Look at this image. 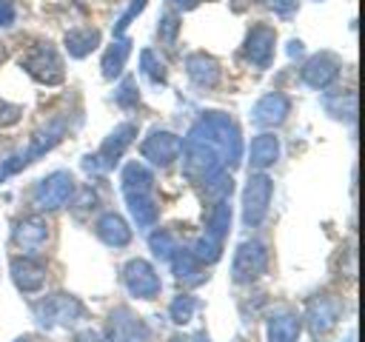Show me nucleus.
Returning a JSON list of instances; mask_svg holds the SVG:
<instances>
[{
	"label": "nucleus",
	"instance_id": "4be33fe9",
	"mask_svg": "<svg viewBox=\"0 0 365 342\" xmlns=\"http://www.w3.org/2000/svg\"><path fill=\"white\" fill-rule=\"evenodd\" d=\"M171 262V271H174V279L180 282V285H188V288H194V285H202L205 279H208V274H205V265L191 254V251H182V248H177V254L168 259Z\"/></svg>",
	"mask_w": 365,
	"mask_h": 342
},
{
	"label": "nucleus",
	"instance_id": "cd10ccee",
	"mask_svg": "<svg viewBox=\"0 0 365 342\" xmlns=\"http://www.w3.org/2000/svg\"><path fill=\"white\" fill-rule=\"evenodd\" d=\"M322 105H325V111L334 117V120H354V114H356V94L354 91H334V94H325L322 97Z\"/></svg>",
	"mask_w": 365,
	"mask_h": 342
},
{
	"label": "nucleus",
	"instance_id": "6e6552de",
	"mask_svg": "<svg viewBox=\"0 0 365 342\" xmlns=\"http://www.w3.org/2000/svg\"><path fill=\"white\" fill-rule=\"evenodd\" d=\"M342 311H345V305H342L334 294H317V296H311L308 305H305L308 331H311L314 336H322V333L334 331L336 322L342 319Z\"/></svg>",
	"mask_w": 365,
	"mask_h": 342
},
{
	"label": "nucleus",
	"instance_id": "dca6fc26",
	"mask_svg": "<svg viewBox=\"0 0 365 342\" xmlns=\"http://www.w3.org/2000/svg\"><path fill=\"white\" fill-rule=\"evenodd\" d=\"M134 137H137V123H120V125H114L111 131H108V137L103 140V145H100V151L94 154L97 157V162L103 165V171H108L123 154H125V148L134 142Z\"/></svg>",
	"mask_w": 365,
	"mask_h": 342
},
{
	"label": "nucleus",
	"instance_id": "de8ad7c7",
	"mask_svg": "<svg viewBox=\"0 0 365 342\" xmlns=\"http://www.w3.org/2000/svg\"><path fill=\"white\" fill-rule=\"evenodd\" d=\"M3 180H6V174H3V168H0V182H3Z\"/></svg>",
	"mask_w": 365,
	"mask_h": 342
},
{
	"label": "nucleus",
	"instance_id": "09e8293b",
	"mask_svg": "<svg viewBox=\"0 0 365 342\" xmlns=\"http://www.w3.org/2000/svg\"><path fill=\"white\" fill-rule=\"evenodd\" d=\"M317 3H319V0H317Z\"/></svg>",
	"mask_w": 365,
	"mask_h": 342
},
{
	"label": "nucleus",
	"instance_id": "6ab92c4d",
	"mask_svg": "<svg viewBox=\"0 0 365 342\" xmlns=\"http://www.w3.org/2000/svg\"><path fill=\"white\" fill-rule=\"evenodd\" d=\"M302 316L294 311H274L265 319V342H299Z\"/></svg>",
	"mask_w": 365,
	"mask_h": 342
},
{
	"label": "nucleus",
	"instance_id": "72a5a7b5",
	"mask_svg": "<svg viewBox=\"0 0 365 342\" xmlns=\"http://www.w3.org/2000/svg\"><path fill=\"white\" fill-rule=\"evenodd\" d=\"M191 254L202 262V265H214L220 256H222V242H217V239H211V237H197L194 239V245H191Z\"/></svg>",
	"mask_w": 365,
	"mask_h": 342
},
{
	"label": "nucleus",
	"instance_id": "e433bc0d",
	"mask_svg": "<svg viewBox=\"0 0 365 342\" xmlns=\"http://www.w3.org/2000/svg\"><path fill=\"white\" fill-rule=\"evenodd\" d=\"M145 3H148V0H131V3H128V9L123 11V17H120L117 26H114V37H123V34H125V28L131 26V20H134L137 14H143Z\"/></svg>",
	"mask_w": 365,
	"mask_h": 342
},
{
	"label": "nucleus",
	"instance_id": "a19ab883",
	"mask_svg": "<svg viewBox=\"0 0 365 342\" xmlns=\"http://www.w3.org/2000/svg\"><path fill=\"white\" fill-rule=\"evenodd\" d=\"M71 342H108L100 331H94V328H83V331H77L74 333V339Z\"/></svg>",
	"mask_w": 365,
	"mask_h": 342
},
{
	"label": "nucleus",
	"instance_id": "39448f33",
	"mask_svg": "<svg viewBox=\"0 0 365 342\" xmlns=\"http://www.w3.org/2000/svg\"><path fill=\"white\" fill-rule=\"evenodd\" d=\"M268 271V248L259 239H245L237 245L234 259H231V279L237 285H248L259 279Z\"/></svg>",
	"mask_w": 365,
	"mask_h": 342
},
{
	"label": "nucleus",
	"instance_id": "7c9ffc66",
	"mask_svg": "<svg viewBox=\"0 0 365 342\" xmlns=\"http://www.w3.org/2000/svg\"><path fill=\"white\" fill-rule=\"evenodd\" d=\"M148 248H151V254L160 259V262H168L174 254H177V239H174V234L171 231H165V228H157V231H151L148 234Z\"/></svg>",
	"mask_w": 365,
	"mask_h": 342
},
{
	"label": "nucleus",
	"instance_id": "7ed1b4c3",
	"mask_svg": "<svg viewBox=\"0 0 365 342\" xmlns=\"http://www.w3.org/2000/svg\"><path fill=\"white\" fill-rule=\"evenodd\" d=\"M180 154H182V177L194 185H200L202 180H208L214 171L222 168V157L214 145H208L205 140H197V137H185L182 145H180Z\"/></svg>",
	"mask_w": 365,
	"mask_h": 342
},
{
	"label": "nucleus",
	"instance_id": "58836bf2",
	"mask_svg": "<svg viewBox=\"0 0 365 342\" xmlns=\"http://www.w3.org/2000/svg\"><path fill=\"white\" fill-rule=\"evenodd\" d=\"M97 208V194L91 188H83L77 202H74V214H86V211H94Z\"/></svg>",
	"mask_w": 365,
	"mask_h": 342
},
{
	"label": "nucleus",
	"instance_id": "37998d69",
	"mask_svg": "<svg viewBox=\"0 0 365 342\" xmlns=\"http://www.w3.org/2000/svg\"><path fill=\"white\" fill-rule=\"evenodd\" d=\"M174 9H180V11H188V9H194L200 0H168Z\"/></svg>",
	"mask_w": 365,
	"mask_h": 342
},
{
	"label": "nucleus",
	"instance_id": "0eeeda50",
	"mask_svg": "<svg viewBox=\"0 0 365 342\" xmlns=\"http://www.w3.org/2000/svg\"><path fill=\"white\" fill-rule=\"evenodd\" d=\"M271 194H274L271 177H265L262 171H254L245 182V188H242V222L248 228H257L268 217Z\"/></svg>",
	"mask_w": 365,
	"mask_h": 342
},
{
	"label": "nucleus",
	"instance_id": "c85d7f7f",
	"mask_svg": "<svg viewBox=\"0 0 365 342\" xmlns=\"http://www.w3.org/2000/svg\"><path fill=\"white\" fill-rule=\"evenodd\" d=\"M228 228H231V205H228V200H217V202H211V208H208V228H205V237L222 242V237L228 234Z\"/></svg>",
	"mask_w": 365,
	"mask_h": 342
},
{
	"label": "nucleus",
	"instance_id": "2eb2a0df",
	"mask_svg": "<svg viewBox=\"0 0 365 342\" xmlns=\"http://www.w3.org/2000/svg\"><path fill=\"white\" fill-rule=\"evenodd\" d=\"M339 68H342V60H339L336 54H331V51H319V54H314V57L302 66L299 77H302V83H305L308 88L322 91V88H328V86L339 77Z\"/></svg>",
	"mask_w": 365,
	"mask_h": 342
},
{
	"label": "nucleus",
	"instance_id": "ddd939ff",
	"mask_svg": "<svg viewBox=\"0 0 365 342\" xmlns=\"http://www.w3.org/2000/svg\"><path fill=\"white\" fill-rule=\"evenodd\" d=\"M180 145H182V140L174 134V131H165V128H154L145 140H143V145H140V154L151 162V165H160V168H165V165H171L177 157H180Z\"/></svg>",
	"mask_w": 365,
	"mask_h": 342
},
{
	"label": "nucleus",
	"instance_id": "aec40b11",
	"mask_svg": "<svg viewBox=\"0 0 365 342\" xmlns=\"http://www.w3.org/2000/svg\"><path fill=\"white\" fill-rule=\"evenodd\" d=\"M185 74H188V80H191L194 86H200V88H214V86L220 83V77H222V68H220V63H217L211 54L194 51V54L185 57Z\"/></svg>",
	"mask_w": 365,
	"mask_h": 342
},
{
	"label": "nucleus",
	"instance_id": "2f4dec72",
	"mask_svg": "<svg viewBox=\"0 0 365 342\" xmlns=\"http://www.w3.org/2000/svg\"><path fill=\"white\" fill-rule=\"evenodd\" d=\"M140 68H143V74L154 83V86H165V80H168V71H165V63L151 51V48H145L143 54H140Z\"/></svg>",
	"mask_w": 365,
	"mask_h": 342
},
{
	"label": "nucleus",
	"instance_id": "5701e85b",
	"mask_svg": "<svg viewBox=\"0 0 365 342\" xmlns=\"http://www.w3.org/2000/svg\"><path fill=\"white\" fill-rule=\"evenodd\" d=\"M94 231H97V237H100L108 248H125V245L131 242V228H128V222H125L120 214H114V211H106V214L97 219Z\"/></svg>",
	"mask_w": 365,
	"mask_h": 342
},
{
	"label": "nucleus",
	"instance_id": "a211bd4d",
	"mask_svg": "<svg viewBox=\"0 0 365 342\" xmlns=\"http://www.w3.org/2000/svg\"><path fill=\"white\" fill-rule=\"evenodd\" d=\"M11 282L23 294H40L46 285V265L40 259H34L31 254L14 256L11 259Z\"/></svg>",
	"mask_w": 365,
	"mask_h": 342
},
{
	"label": "nucleus",
	"instance_id": "4468645a",
	"mask_svg": "<svg viewBox=\"0 0 365 342\" xmlns=\"http://www.w3.org/2000/svg\"><path fill=\"white\" fill-rule=\"evenodd\" d=\"M288 114H291V100L282 91H268L254 103L251 123L257 128H277L288 120Z\"/></svg>",
	"mask_w": 365,
	"mask_h": 342
},
{
	"label": "nucleus",
	"instance_id": "b1692460",
	"mask_svg": "<svg viewBox=\"0 0 365 342\" xmlns=\"http://www.w3.org/2000/svg\"><path fill=\"white\" fill-rule=\"evenodd\" d=\"M120 182H123V197H131V194H151V188H154V174H151V168L145 165V162H128L125 168H123V177H120Z\"/></svg>",
	"mask_w": 365,
	"mask_h": 342
},
{
	"label": "nucleus",
	"instance_id": "f3484780",
	"mask_svg": "<svg viewBox=\"0 0 365 342\" xmlns=\"http://www.w3.org/2000/svg\"><path fill=\"white\" fill-rule=\"evenodd\" d=\"M11 239H14V245H17L23 254L40 251V248L46 245V239H48V222H46V217L29 214V217L17 219V222H14V231H11Z\"/></svg>",
	"mask_w": 365,
	"mask_h": 342
},
{
	"label": "nucleus",
	"instance_id": "1a4fd4ad",
	"mask_svg": "<svg viewBox=\"0 0 365 342\" xmlns=\"http://www.w3.org/2000/svg\"><path fill=\"white\" fill-rule=\"evenodd\" d=\"M123 285L137 299H154L160 294V288H163L154 265L145 262V259H140V256L137 259H128L123 265Z\"/></svg>",
	"mask_w": 365,
	"mask_h": 342
},
{
	"label": "nucleus",
	"instance_id": "f03ea898",
	"mask_svg": "<svg viewBox=\"0 0 365 342\" xmlns=\"http://www.w3.org/2000/svg\"><path fill=\"white\" fill-rule=\"evenodd\" d=\"M31 311H34L37 325L48 328V331L51 328H71V325H77L86 316V305L74 294H66V291L43 296L40 302L31 305Z\"/></svg>",
	"mask_w": 365,
	"mask_h": 342
},
{
	"label": "nucleus",
	"instance_id": "bb28decb",
	"mask_svg": "<svg viewBox=\"0 0 365 342\" xmlns=\"http://www.w3.org/2000/svg\"><path fill=\"white\" fill-rule=\"evenodd\" d=\"M128 54H131V40L128 37H114V43L106 48V54H103V77L106 80H114V77H120L123 74V68H125V60H128Z\"/></svg>",
	"mask_w": 365,
	"mask_h": 342
},
{
	"label": "nucleus",
	"instance_id": "ea45409f",
	"mask_svg": "<svg viewBox=\"0 0 365 342\" xmlns=\"http://www.w3.org/2000/svg\"><path fill=\"white\" fill-rule=\"evenodd\" d=\"M14 26V3L11 0H0V28Z\"/></svg>",
	"mask_w": 365,
	"mask_h": 342
},
{
	"label": "nucleus",
	"instance_id": "a18cd8bd",
	"mask_svg": "<svg viewBox=\"0 0 365 342\" xmlns=\"http://www.w3.org/2000/svg\"><path fill=\"white\" fill-rule=\"evenodd\" d=\"M191 342H211V339H208V333H205V331H200V333H197Z\"/></svg>",
	"mask_w": 365,
	"mask_h": 342
},
{
	"label": "nucleus",
	"instance_id": "473e14b6",
	"mask_svg": "<svg viewBox=\"0 0 365 342\" xmlns=\"http://www.w3.org/2000/svg\"><path fill=\"white\" fill-rule=\"evenodd\" d=\"M194 311H197V299L191 294H177L168 308V316L174 325H188L194 319Z\"/></svg>",
	"mask_w": 365,
	"mask_h": 342
},
{
	"label": "nucleus",
	"instance_id": "9b49d317",
	"mask_svg": "<svg viewBox=\"0 0 365 342\" xmlns=\"http://www.w3.org/2000/svg\"><path fill=\"white\" fill-rule=\"evenodd\" d=\"M108 342H148V325L128 308L117 305L108 314Z\"/></svg>",
	"mask_w": 365,
	"mask_h": 342
},
{
	"label": "nucleus",
	"instance_id": "c9c22d12",
	"mask_svg": "<svg viewBox=\"0 0 365 342\" xmlns=\"http://www.w3.org/2000/svg\"><path fill=\"white\" fill-rule=\"evenodd\" d=\"M180 14H174V11H165L163 17H160V26H157V37H160V43H165V46H174L177 43V34H180Z\"/></svg>",
	"mask_w": 365,
	"mask_h": 342
},
{
	"label": "nucleus",
	"instance_id": "f704fd0d",
	"mask_svg": "<svg viewBox=\"0 0 365 342\" xmlns=\"http://www.w3.org/2000/svg\"><path fill=\"white\" fill-rule=\"evenodd\" d=\"M114 103H117L120 108H125V111L137 108L140 91H137V80H134V77H123V83H120L117 91H114Z\"/></svg>",
	"mask_w": 365,
	"mask_h": 342
},
{
	"label": "nucleus",
	"instance_id": "393cba45",
	"mask_svg": "<svg viewBox=\"0 0 365 342\" xmlns=\"http://www.w3.org/2000/svg\"><path fill=\"white\" fill-rule=\"evenodd\" d=\"M63 46H66L68 57L83 60V57H88V54H91V51L100 46V31H97V28H88V26L71 28V31H66Z\"/></svg>",
	"mask_w": 365,
	"mask_h": 342
},
{
	"label": "nucleus",
	"instance_id": "f257e3e1",
	"mask_svg": "<svg viewBox=\"0 0 365 342\" xmlns=\"http://www.w3.org/2000/svg\"><path fill=\"white\" fill-rule=\"evenodd\" d=\"M188 137L205 140L208 145H214L222 157V165H237L242 160V137L237 123L222 114V111H205L188 131Z\"/></svg>",
	"mask_w": 365,
	"mask_h": 342
},
{
	"label": "nucleus",
	"instance_id": "c03bdc74",
	"mask_svg": "<svg viewBox=\"0 0 365 342\" xmlns=\"http://www.w3.org/2000/svg\"><path fill=\"white\" fill-rule=\"evenodd\" d=\"M288 54H291V57H299V54H302V43H299V40H291V43H288Z\"/></svg>",
	"mask_w": 365,
	"mask_h": 342
},
{
	"label": "nucleus",
	"instance_id": "4c0bfd02",
	"mask_svg": "<svg viewBox=\"0 0 365 342\" xmlns=\"http://www.w3.org/2000/svg\"><path fill=\"white\" fill-rule=\"evenodd\" d=\"M20 117H23V108L0 97V128H9L14 123H20Z\"/></svg>",
	"mask_w": 365,
	"mask_h": 342
},
{
	"label": "nucleus",
	"instance_id": "f8f14e48",
	"mask_svg": "<svg viewBox=\"0 0 365 342\" xmlns=\"http://www.w3.org/2000/svg\"><path fill=\"white\" fill-rule=\"evenodd\" d=\"M66 131H68V120L63 117V114H54V117H48L34 134H31V140H29V145H26V151H20L23 154V160L26 162H34L37 157H43V154H48L63 137H66Z\"/></svg>",
	"mask_w": 365,
	"mask_h": 342
},
{
	"label": "nucleus",
	"instance_id": "79ce46f5",
	"mask_svg": "<svg viewBox=\"0 0 365 342\" xmlns=\"http://www.w3.org/2000/svg\"><path fill=\"white\" fill-rule=\"evenodd\" d=\"M277 14H282V17H288V14H294V9H297V0H265Z\"/></svg>",
	"mask_w": 365,
	"mask_h": 342
},
{
	"label": "nucleus",
	"instance_id": "49530a36",
	"mask_svg": "<svg viewBox=\"0 0 365 342\" xmlns=\"http://www.w3.org/2000/svg\"><path fill=\"white\" fill-rule=\"evenodd\" d=\"M14 342H34V339H31V336H17Z\"/></svg>",
	"mask_w": 365,
	"mask_h": 342
},
{
	"label": "nucleus",
	"instance_id": "9d476101",
	"mask_svg": "<svg viewBox=\"0 0 365 342\" xmlns=\"http://www.w3.org/2000/svg\"><path fill=\"white\" fill-rule=\"evenodd\" d=\"M274 46H277V31L265 23H257L248 28V34L242 40V57L254 68H268L274 60Z\"/></svg>",
	"mask_w": 365,
	"mask_h": 342
},
{
	"label": "nucleus",
	"instance_id": "412c9836",
	"mask_svg": "<svg viewBox=\"0 0 365 342\" xmlns=\"http://www.w3.org/2000/svg\"><path fill=\"white\" fill-rule=\"evenodd\" d=\"M279 160V137H274L271 131H262L251 140L248 145V165L251 171H265Z\"/></svg>",
	"mask_w": 365,
	"mask_h": 342
},
{
	"label": "nucleus",
	"instance_id": "c756f323",
	"mask_svg": "<svg viewBox=\"0 0 365 342\" xmlns=\"http://www.w3.org/2000/svg\"><path fill=\"white\" fill-rule=\"evenodd\" d=\"M200 188H202V197H205L208 202H217V200H228V197H231L234 180H231V174H228L225 168H220V171H214L208 180H202Z\"/></svg>",
	"mask_w": 365,
	"mask_h": 342
},
{
	"label": "nucleus",
	"instance_id": "423d86ee",
	"mask_svg": "<svg viewBox=\"0 0 365 342\" xmlns=\"http://www.w3.org/2000/svg\"><path fill=\"white\" fill-rule=\"evenodd\" d=\"M23 68L31 80H37L40 86H60L66 77L63 60L57 54V48L51 43H37L26 57H23Z\"/></svg>",
	"mask_w": 365,
	"mask_h": 342
},
{
	"label": "nucleus",
	"instance_id": "20e7f679",
	"mask_svg": "<svg viewBox=\"0 0 365 342\" xmlns=\"http://www.w3.org/2000/svg\"><path fill=\"white\" fill-rule=\"evenodd\" d=\"M74 197V177L68 171H51L31 188V205L37 211H57Z\"/></svg>",
	"mask_w": 365,
	"mask_h": 342
},
{
	"label": "nucleus",
	"instance_id": "a878e982",
	"mask_svg": "<svg viewBox=\"0 0 365 342\" xmlns=\"http://www.w3.org/2000/svg\"><path fill=\"white\" fill-rule=\"evenodd\" d=\"M125 202H128V214H131V219L140 231L157 225L160 211H157V202H154L151 194H131V197H125Z\"/></svg>",
	"mask_w": 365,
	"mask_h": 342
}]
</instances>
